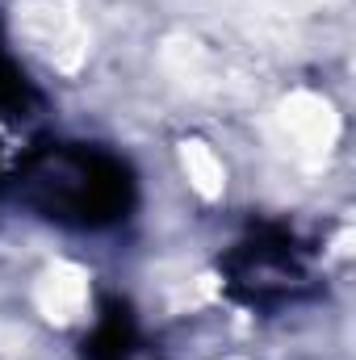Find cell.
Here are the masks:
<instances>
[{"instance_id": "1", "label": "cell", "mask_w": 356, "mask_h": 360, "mask_svg": "<svg viewBox=\"0 0 356 360\" xmlns=\"http://www.w3.org/2000/svg\"><path fill=\"white\" fill-rule=\"evenodd\" d=\"M8 188L34 218L68 231H109L139 205L134 168L101 143H46Z\"/></svg>"}, {"instance_id": "2", "label": "cell", "mask_w": 356, "mask_h": 360, "mask_svg": "<svg viewBox=\"0 0 356 360\" xmlns=\"http://www.w3.org/2000/svg\"><path fill=\"white\" fill-rule=\"evenodd\" d=\"M218 272H222V289L256 314L289 310L314 293L310 248L281 222L252 226L239 243H231L218 256Z\"/></svg>"}, {"instance_id": "3", "label": "cell", "mask_w": 356, "mask_h": 360, "mask_svg": "<svg viewBox=\"0 0 356 360\" xmlns=\"http://www.w3.org/2000/svg\"><path fill=\"white\" fill-rule=\"evenodd\" d=\"M46 143V101L0 34V188H8Z\"/></svg>"}, {"instance_id": "4", "label": "cell", "mask_w": 356, "mask_h": 360, "mask_svg": "<svg viewBox=\"0 0 356 360\" xmlns=\"http://www.w3.org/2000/svg\"><path fill=\"white\" fill-rule=\"evenodd\" d=\"M84 360H160V352L143 335L126 297H101L96 323L84 340Z\"/></svg>"}]
</instances>
